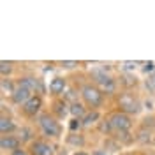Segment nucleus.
<instances>
[{
  "instance_id": "obj_1",
  "label": "nucleus",
  "mask_w": 155,
  "mask_h": 155,
  "mask_svg": "<svg viewBox=\"0 0 155 155\" xmlns=\"http://www.w3.org/2000/svg\"><path fill=\"white\" fill-rule=\"evenodd\" d=\"M79 95H81V102L88 107V111H101V107L106 102V95L90 79L79 85Z\"/></svg>"
},
{
  "instance_id": "obj_2",
  "label": "nucleus",
  "mask_w": 155,
  "mask_h": 155,
  "mask_svg": "<svg viewBox=\"0 0 155 155\" xmlns=\"http://www.w3.org/2000/svg\"><path fill=\"white\" fill-rule=\"evenodd\" d=\"M35 125H37L39 132L42 134V137H46L49 141L60 139V136L64 132L60 120H57L49 111H42V113H41V116L35 120Z\"/></svg>"
},
{
  "instance_id": "obj_3",
  "label": "nucleus",
  "mask_w": 155,
  "mask_h": 155,
  "mask_svg": "<svg viewBox=\"0 0 155 155\" xmlns=\"http://www.w3.org/2000/svg\"><path fill=\"white\" fill-rule=\"evenodd\" d=\"M116 109L130 116H136L141 113L143 104L132 90H122V92L116 94Z\"/></svg>"
},
{
  "instance_id": "obj_4",
  "label": "nucleus",
  "mask_w": 155,
  "mask_h": 155,
  "mask_svg": "<svg viewBox=\"0 0 155 155\" xmlns=\"http://www.w3.org/2000/svg\"><path fill=\"white\" fill-rule=\"evenodd\" d=\"M42 107H44V99L41 95H32L23 106L18 107V113L25 120H37L42 113Z\"/></svg>"
},
{
  "instance_id": "obj_5",
  "label": "nucleus",
  "mask_w": 155,
  "mask_h": 155,
  "mask_svg": "<svg viewBox=\"0 0 155 155\" xmlns=\"http://www.w3.org/2000/svg\"><path fill=\"white\" fill-rule=\"evenodd\" d=\"M16 83H18V87H23V88H27L28 92H32V95L44 97L49 92L48 88H46V85H44V79L42 78H35V76H32V74L19 76L16 79Z\"/></svg>"
},
{
  "instance_id": "obj_6",
  "label": "nucleus",
  "mask_w": 155,
  "mask_h": 155,
  "mask_svg": "<svg viewBox=\"0 0 155 155\" xmlns=\"http://www.w3.org/2000/svg\"><path fill=\"white\" fill-rule=\"evenodd\" d=\"M107 118H109V122H111L115 132H120V130H132L134 120H132L130 115L122 113V111H118V109H113L111 113H107Z\"/></svg>"
},
{
  "instance_id": "obj_7",
  "label": "nucleus",
  "mask_w": 155,
  "mask_h": 155,
  "mask_svg": "<svg viewBox=\"0 0 155 155\" xmlns=\"http://www.w3.org/2000/svg\"><path fill=\"white\" fill-rule=\"evenodd\" d=\"M30 155H57V146L46 137H37L27 146Z\"/></svg>"
},
{
  "instance_id": "obj_8",
  "label": "nucleus",
  "mask_w": 155,
  "mask_h": 155,
  "mask_svg": "<svg viewBox=\"0 0 155 155\" xmlns=\"http://www.w3.org/2000/svg\"><path fill=\"white\" fill-rule=\"evenodd\" d=\"M49 113L55 116L57 120H65L69 115H71V104H69L65 99L58 97V99H53L51 101V106H49Z\"/></svg>"
},
{
  "instance_id": "obj_9",
  "label": "nucleus",
  "mask_w": 155,
  "mask_h": 155,
  "mask_svg": "<svg viewBox=\"0 0 155 155\" xmlns=\"http://www.w3.org/2000/svg\"><path fill=\"white\" fill-rule=\"evenodd\" d=\"M69 87V79L64 76H55L51 81H49V95L53 99H58V97L64 95V92L67 90Z\"/></svg>"
},
{
  "instance_id": "obj_10",
  "label": "nucleus",
  "mask_w": 155,
  "mask_h": 155,
  "mask_svg": "<svg viewBox=\"0 0 155 155\" xmlns=\"http://www.w3.org/2000/svg\"><path fill=\"white\" fill-rule=\"evenodd\" d=\"M21 141H19L18 134H7V136H0V150L2 153H12L14 150L21 148Z\"/></svg>"
},
{
  "instance_id": "obj_11",
  "label": "nucleus",
  "mask_w": 155,
  "mask_h": 155,
  "mask_svg": "<svg viewBox=\"0 0 155 155\" xmlns=\"http://www.w3.org/2000/svg\"><path fill=\"white\" fill-rule=\"evenodd\" d=\"M134 136H136V143H137V145H141V146L152 145V146H153L155 130H152V129H146V127H143V125H137Z\"/></svg>"
},
{
  "instance_id": "obj_12",
  "label": "nucleus",
  "mask_w": 155,
  "mask_h": 155,
  "mask_svg": "<svg viewBox=\"0 0 155 155\" xmlns=\"http://www.w3.org/2000/svg\"><path fill=\"white\" fill-rule=\"evenodd\" d=\"M97 87L101 88V92L106 97H109V95L116 97V94H118V79L109 74V76H106L101 83H97Z\"/></svg>"
},
{
  "instance_id": "obj_13",
  "label": "nucleus",
  "mask_w": 155,
  "mask_h": 155,
  "mask_svg": "<svg viewBox=\"0 0 155 155\" xmlns=\"http://www.w3.org/2000/svg\"><path fill=\"white\" fill-rule=\"evenodd\" d=\"M18 137H19V141H21V145L28 146L32 141H35V139H37V130H35V127H32L30 124L19 125Z\"/></svg>"
},
{
  "instance_id": "obj_14",
  "label": "nucleus",
  "mask_w": 155,
  "mask_h": 155,
  "mask_svg": "<svg viewBox=\"0 0 155 155\" xmlns=\"http://www.w3.org/2000/svg\"><path fill=\"white\" fill-rule=\"evenodd\" d=\"M16 130H19V125L11 118L9 115H2L0 116V134L2 136L14 134Z\"/></svg>"
},
{
  "instance_id": "obj_15",
  "label": "nucleus",
  "mask_w": 155,
  "mask_h": 155,
  "mask_svg": "<svg viewBox=\"0 0 155 155\" xmlns=\"http://www.w3.org/2000/svg\"><path fill=\"white\" fill-rule=\"evenodd\" d=\"M30 97H32V92H28V90H27V88H23V87H18L16 88V92H14V94H12V95H11V104H14V106H23V104H25V102H27V101H28Z\"/></svg>"
},
{
  "instance_id": "obj_16",
  "label": "nucleus",
  "mask_w": 155,
  "mask_h": 155,
  "mask_svg": "<svg viewBox=\"0 0 155 155\" xmlns=\"http://www.w3.org/2000/svg\"><path fill=\"white\" fill-rule=\"evenodd\" d=\"M118 85L122 87V90H134L137 87V79L132 72H120V76H118Z\"/></svg>"
},
{
  "instance_id": "obj_17",
  "label": "nucleus",
  "mask_w": 155,
  "mask_h": 155,
  "mask_svg": "<svg viewBox=\"0 0 155 155\" xmlns=\"http://www.w3.org/2000/svg\"><path fill=\"white\" fill-rule=\"evenodd\" d=\"M65 145L81 150L83 146L87 145V137H85L83 132H69V136H65Z\"/></svg>"
},
{
  "instance_id": "obj_18",
  "label": "nucleus",
  "mask_w": 155,
  "mask_h": 155,
  "mask_svg": "<svg viewBox=\"0 0 155 155\" xmlns=\"http://www.w3.org/2000/svg\"><path fill=\"white\" fill-rule=\"evenodd\" d=\"M16 88H18V83L14 81V79H11V78H2L0 79V92H2V97H9L16 92Z\"/></svg>"
},
{
  "instance_id": "obj_19",
  "label": "nucleus",
  "mask_w": 155,
  "mask_h": 155,
  "mask_svg": "<svg viewBox=\"0 0 155 155\" xmlns=\"http://www.w3.org/2000/svg\"><path fill=\"white\" fill-rule=\"evenodd\" d=\"M113 137H115L122 146H130L132 143H136V136L132 134L130 130H120V132H115Z\"/></svg>"
},
{
  "instance_id": "obj_20",
  "label": "nucleus",
  "mask_w": 155,
  "mask_h": 155,
  "mask_svg": "<svg viewBox=\"0 0 155 155\" xmlns=\"http://www.w3.org/2000/svg\"><path fill=\"white\" fill-rule=\"evenodd\" d=\"M101 118H102L101 111H88L87 115H85V118L81 120L83 122V129H90V127H94V125L97 127Z\"/></svg>"
},
{
  "instance_id": "obj_21",
  "label": "nucleus",
  "mask_w": 155,
  "mask_h": 155,
  "mask_svg": "<svg viewBox=\"0 0 155 155\" xmlns=\"http://www.w3.org/2000/svg\"><path fill=\"white\" fill-rule=\"evenodd\" d=\"M62 99H65L69 104H72V102H78V101H81V95H79V87H76V85H69L67 90L64 92Z\"/></svg>"
},
{
  "instance_id": "obj_22",
  "label": "nucleus",
  "mask_w": 155,
  "mask_h": 155,
  "mask_svg": "<svg viewBox=\"0 0 155 155\" xmlns=\"http://www.w3.org/2000/svg\"><path fill=\"white\" fill-rule=\"evenodd\" d=\"M87 113H88V107L85 106L81 101H78V102H72V104H71V116H72V118H79V120H83Z\"/></svg>"
},
{
  "instance_id": "obj_23",
  "label": "nucleus",
  "mask_w": 155,
  "mask_h": 155,
  "mask_svg": "<svg viewBox=\"0 0 155 155\" xmlns=\"http://www.w3.org/2000/svg\"><path fill=\"white\" fill-rule=\"evenodd\" d=\"M97 130L101 132V134H104V136H113L115 134V130H113V125H111V122H109V118L106 116H102L101 120H99V124H97Z\"/></svg>"
},
{
  "instance_id": "obj_24",
  "label": "nucleus",
  "mask_w": 155,
  "mask_h": 155,
  "mask_svg": "<svg viewBox=\"0 0 155 155\" xmlns=\"http://www.w3.org/2000/svg\"><path fill=\"white\" fill-rule=\"evenodd\" d=\"M104 148H106L104 152H109V153H113V152H118V150L122 148V145H120V143L116 141L113 136H109L106 141H104Z\"/></svg>"
},
{
  "instance_id": "obj_25",
  "label": "nucleus",
  "mask_w": 155,
  "mask_h": 155,
  "mask_svg": "<svg viewBox=\"0 0 155 155\" xmlns=\"http://www.w3.org/2000/svg\"><path fill=\"white\" fill-rule=\"evenodd\" d=\"M12 71H14L12 62H7V60H2L0 62V74H2V78H11Z\"/></svg>"
},
{
  "instance_id": "obj_26",
  "label": "nucleus",
  "mask_w": 155,
  "mask_h": 155,
  "mask_svg": "<svg viewBox=\"0 0 155 155\" xmlns=\"http://www.w3.org/2000/svg\"><path fill=\"white\" fill-rule=\"evenodd\" d=\"M83 130V122L79 118H71L69 120V132H81Z\"/></svg>"
},
{
  "instance_id": "obj_27",
  "label": "nucleus",
  "mask_w": 155,
  "mask_h": 155,
  "mask_svg": "<svg viewBox=\"0 0 155 155\" xmlns=\"http://www.w3.org/2000/svg\"><path fill=\"white\" fill-rule=\"evenodd\" d=\"M58 65L62 69H67V71H72V69H78L81 65V62H78V60H62V62H58Z\"/></svg>"
},
{
  "instance_id": "obj_28",
  "label": "nucleus",
  "mask_w": 155,
  "mask_h": 155,
  "mask_svg": "<svg viewBox=\"0 0 155 155\" xmlns=\"http://www.w3.org/2000/svg\"><path fill=\"white\" fill-rule=\"evenodd\" d=\"M145 85H146V88H150L152 92H155V71L148 76V79L145 81Z\"/></svg>"
},
{
  "instance_id": "obj_29",
  "label": "nucleus",
  "mask_w": 155,
  "mask_h": 155,
  "mask_svg": "<svg viewBox=\"0 0 155 155\" xmlns=\"http://www.w3.org/2000/svg\"><path fill=\"white\" fill-rule=\"evenodd\" d=\"M137 65V62H124L122 64V69H124V72H132Z\"/></svg>"
},
{
  "instance_id": "obj_30",
  "label": "nucleus",
  "mask_w": 155,
  "mask_h": 155,
  "mask_svg": "<svg viewBox=\"0 0 155 155\" xmlns=\"http://www.w3.org/2000/svg\"><path fill=\"white\" fill-rule=\"evenodd\" d=\"M153 71H155V64H153V62H145V67H143V72H150V74H152Z\"/></svg>"
},
{
  "instance_id": "obj_31",
  "label": "nucleus",
  "mask_w": 155,
  "mask_h": 155,
  "mask_svg": "<svg viewBox=\"0 0 155 155\" xmlns=\"http://www.w3.org/2000/svg\"><path fill=\"white\" fill-rule=\"evenodd\" d=\"M9 155H30V153H28V150H27V146H21V148L14 150V152L9 153Z\"/></svg>"
},
{
  "instance_id": "obj_32",
  "label": "nucleus",
  "mask_w": 155,
  "mask_h": 155,
  "mask_svg": "<svg viewBox=\"0 0 155 155\" xmlns=\"http://www.w3.org/2000/svg\"><path fill=\"white\" fill-rule=\"evenodd\" d=\"M72 155H90V153H88V152H83V150H76Z\"/></svg>"
},
{
  "instance_id": "obj_33",
  "label": "nucleus",
  "mask_w": 155,
  "mask_h": 155,
  "mask_svg": "<svg viewBox=\"0 0 155 155\" xmlns=\"http://www.w3.org/2000/svg\"><path fill=\"white\" fill-rule=\"evenodd\" d=\"M124 155H137V153H124Z\"/></svg>"
},
{
  "instance_id": "obj_34",
  "label": "nucleus",
  "mask_w": 155,
  "mask_h": 155,
  "mask_svg": "<svg viewBox=\"0 0 155 155\" xmlns=\"http://www.w3.org/2000/svg\"><path fill=\"white\" fill-rule=\"evenodd\" d=\"M150 155H155V152H150Z\"/></svg>"
},
{
  "instance_id": "obj_35",
  "label": "nucleus",
  "mask_w": 155,
  "mask_h": 155,
  "mask_svg": "<svg viewBox=\"0 0 155 155\" xmlns=\"http://www.w3.org/2000/svg\"><path fill=\"white\" fill-rule=\"evenodd\" d=\"M153 146H155V139H153Z\"/></svg>"
},
{
  "instance_id": "obj_36",
  "label": "nucleus",
  "mask_w": 155,
  "mask_h": 155,
  "mask_svg": "<svg viewBox=\"0 0 155 155\" xmlns=\"http://www.w3.org/2000/svg\"><path fill=\"white\" fill-rule=\"evenodd\" d=\"M148 155H150V153H148Z\"/></svg>"
}]
</instances>
